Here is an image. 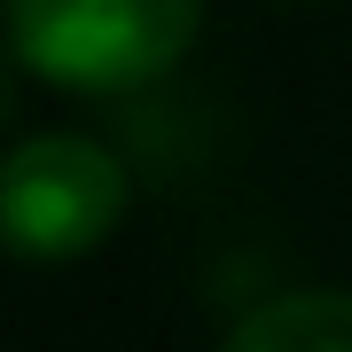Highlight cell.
Listing matches in <instances>:
<instances>
[{
	"mask_svg": "<svg viewBox=\"0 0 352 352\" xmlns=\"http://www.w3.org/2000/svg\"><path fill=\"white\" fill-rule=\"evenodd\" d=\"M8 55L63 94H141L204 32V0H0Z\"/></svg>",
	"mask_w": 352,
	"mask_h": 352,
	"instance_id": "1",
	"label": "cell"
},
{
	"mask_svg": "<svg viewBox=\"0 0 352 352\" xmlns=\"http://www.w3.org/2000/svg\"><path fill=\"white\" fill-rule=\"evenodd\" d=\"M126 164L94 133H32L0 149V251L32 266L87 258L126 219Z\"/></svg>",
	"mask_w": 352,
	"mask_h": 352,
	"instance_id": "2",
	"label": "cell"
},
{
	"mask_svg": "<svg viewBox=\"0 0 352 352\" xmlns=\"http://www.w3.org/2000/svg\"><path fill=\"white\" fill-rule=\"evenodd\" d=\"M219 352H352V289H282L227 329Z\"/></svg>",
	"mask_w": 352,
	"mask_h": 352,
	"instance_id": "3",
	"label": "cell"
},
{
	"mask_svg": "<svg viewBox=\"0 0 352 352\" xmlns=\"http://www.w3.org/2000/svg\"><path fill=\"white\" fill-rule=\"evenodd\" d=\"M0 118H8V78H0Z\"/></svg>",
	"mask_w": 352,
	"mask_h": 352,
	"instance_id": "4",
	"label": "cell"
}]
</instances>
